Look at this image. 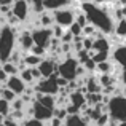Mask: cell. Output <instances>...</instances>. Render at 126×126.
<instances>
[{"label": "cell", "mask_w": 126, "mask_h": 126, "mask_svg": "<svg viewBox=\"0 0 126 126\" xmlns=\"http://www.w3.org/2000/svg\"><path fill=\"white\" fill-rule=\"evenodd\" d=\"M19 75H21V78H22V80H24L27 85H34V83H37V81H35V78H34V75H32V69H31V67L22 69Z\"/></svg>", "instance_id": "25"}, {"label": "cell", "mask_w": 126, "mask_h": 126, "mask_svg": "<svg viewBox=\"0 0 126 126\" xmlns=\"http://www.w3.org/2000/svg\"><path fill=\"white\" fill-rule=\"evenodd\" d=\"M22 61H24V64L27 65V67H38V65H40V62L43 61V58L29 51V54H24Z\"/></svg>", "instance_id": "19"}, {"label": "cell", "mask_w": 126, "mask_h": 126, "mask_svg": "<svg viewBox=\"0 0 126 126\" xmlns=\"http://www.w3.org/2000/svg\"><path fill=\"white\" fill-rule=\"evenodd\" d=\"M83 46H85V49H93V46H94V37H85Z\"/></svg>", "instance_id": "39"}, {"label": "cell", "mask_w": 126, "mask_h": 126, "mask_svg": "<svg viewBox=\"0 0 126 126\" xmlns=\"http://www.w3.org/2000/svg\"><path fill=\"white\" fill-rule=\"evenodd\" d=\"M2 69H3V70H5L8 75H19V74H21V69H19V65L15 64V62H11V61L2 62Z\"/></svg>", "instance_id": "22"}, {"label": "cell", "mask_w": 126, "mask_h": 126, "mask_svg": "<svg viewBox=\"0 0 126 126\" xmlns=\"http://www.w3.org/2000/svg\"><path fill=\"white\" fill-rule=\"evenodd\" d=\"M93 49H96V51H110L112 42L109 40L107 37H104V35L94 37V46H93Z\"/></svg>", "instance_id": "16"}, {"label": "cell", "mask_w": 126, "mask_h": 126, "mask_svg": "<svg viewBox=\"0 0 126 126\" xmlns=\"http://www.w3.org/2000/svg\"><path fill=\"white\" fill-rule=\"evenodd\" d=\"M8 78H10V75L2 69V70H0V81H2V83H6V81H8Z\"/></svg>", "instance_id": "42"}, {"label": "cell", "mask_w": 126, "mask_h": 126, "mask_svg": "<svg viewBox=\"0 0 126 126\" xmlns=\"http://www.w3.org/2000/svg\"><path fill=\"white\" fill-rule=\"evenodd\" d=\"M38 67H40L43 77H51V75L58 70V62H56L54 59H51V58L49 59H43Z\"/></svg>", "instance_id": "12"}, {"label": "cell", "mask_w": 126, "mask_h": 126, "mask_svg": "<svg viewBox=\"0 0 126 126\" xmlns=\"http://www.w3.org/2000/svg\"><path fill=\"white\" fill-rule=\"evenodd\" d=\"M13 10V5H0V15H8L10 11Z\"/></svg>", "instance_id": "41"}, {"label": "cell", "mask_w": 126, "mask_h": 126, "mask_svg": "<svg viewBox=\"0 0 126 126\" xmlns=\"http://www.w3.org/2000/svg\"><path fill=\"white\" fill-rule=\"evenodd\" d=\"M97 32H99V29L96 27L94 24H91V22L83 27V35H85V37H96Z\"/></svg>", "instance_id": "30"}, {"label": "cell", "mask_w": 126, "mask_h": 126, "mask_svg": "<svg viewBox=\"0 0 126 126\" xmlns=\"http://www.w3.org/2000/svg\"><path fill=\"white\" fill-rule=\"evenodd\" d=\"M6 85H8V88H11L18 96H22L26 93V89H27V83L21 78V75H10Z\"/></svg>", "instance_id": "10"}, {"label": "cell", "mask_w": 126, "mask_h": 126, "mask_svg": "<svg viewBox=\"0 0 126 126\" xmlns=\"http://www.w3.org/2000/svg\"><path fill=\"white\" fill-rule=\"evenodd\" d=\"M72 2H78V0H72Z\"/></svg>", "instance_id": "48"}, {"label": "cell", "mask_w": 126, "mask_h": 126, "mask_svg": "<svg viewBox=\"0 0 126 126\" xmlns=\"http://www.w3.org/2000/svg\"><path fill=\"white\" fill-rule=\"evenodd\" d=\"M74 38H75V35L72 34L70 29H67V31L64 32V35L61 37V42L62 43H72V42H74Z\"/></svg>", "instance_id": "37"}, {"label": "cell", "mask_w": 126, "mask_h": 126, "mask_svg": "<svg viewBox=\"0 0 126 126\" xmlns=\"http://www.w3.org/2000/svg\"><path fill=\"white\" fill-rule=\"evenodd\" d=\"M97 78H99L102 86H112V85L117 83V80H120L115 74H99Z\"/></svg>", "instance_id": "20"}, {"label": "cell", "mask_w": 126, "mask_h": 126, "mask_svg": "<svg viewBox=\"0 0 126 126\" xmlns=\"http://www.w3.org/2000/svg\"><path fill=\"white\" fill-rule=\"evenodd\" d=\"M85 72H88V70L85 69V65H83V64H80V65H78V70H77V75H78V77H83Z\"/></svg>", "instance_id": "43"}, {"label": "cell", "mask_w": 126, "mask_h": 126, "mask_svg": "<svg viewBox=\"0 0 126 126\" xmlns=\"http://www.w3.org/2000/svg\"><path fill=\"white\" fill-rule=\"evenodd\" d=\"M69 102L77 105V107H80V109H83V105L88 104V102H86V94L81 93L80 89H75V91H72L70 94H69Z\"/></svg>", "instance_id": "14"}, {"label": "cell", "mask_w": 126, "mask_h": 126, "mask_svg": "<svg viewBox=\"0 0 126 126\" xmlns=\"http://www.w3.org/2000/svg\"><path fill=\"white\" fill-rule=\"evenodd\" d=\"M109 113L112 118L118 121H126V96L125 94H117L112 96L109 102Z\"/></svg>", "instance_id": "5"}, {"label": "cell", "mask_w": 126, "mask_h": 126, "mask_svg": "<svg viewBox=\"0 0 126 126\" xmlns=\"http://www.w3.org/2000/svg\"><path fill=\"white\" fill-rule=\"evenodd\" d=\"M83 65H85V69H86L88 72H94L96 69H97V62H96L93 58H89L88 61H85V62H83Z\"/></svg>", "instance_id": "35"}, {"label": "cell", "mask_w": 126, "mask_h": 126, "mask_svg": "<svg viewBox=\"0 0 126 126\" xmlns=\"http://www.w3.org/2000/svg\"><path fill=\"white\" fill-rule=\"evenodd\" d=\"M48 126H65V120L58 118V117H53L51 120L48 121Z\"/></svg>", "instance_id": "38"}, {"label": "cell", "mask_w": 126, "mask_h": 126, "mask_svg": "<svg viewBox=\"0 0 126 126\" xmlns=\"http://www.w3.org/2000/svg\"><path fill=\"white\" fill-rule=\"evenodd\" d=\"M13 107H11V102L6 101V99L0 97V115H2V120L3 118H8L10 113H11Z\"/></svg>", "instance_id": "23"}, {"label": "cell", "mask_w": 126, "mask_h": 126, "mask_svg": "<svg viewBox=\"0 0 126 126\" xmlns=\"http://www.w3.org/2000/svg\"><path fill=\"white\" fill-rule=\"evenodd\" d=\"M112 58H113L115 62L121 65V67H126V45H118L117 48L112 53Z\"/></svg>", "instance_id": "15"}, {"label": "cell", "mask_w": 126, "mask_h": 126, "mask_svg": "<svg viewBox=\"0 0 126 126\" xmlns=\"http://www.w3.org/2000/svg\"><path fill=\"white\" fill-rule=\"evenodd\" d=\"M115 34L120 35L121 38H126V18L117 21V26H115Z\"/></svg>", "instance_id": "26"}, {"label": "cell", "mask_w": 126, "mask_h": 126, "mask_svg": "<svg viewBox=\"0 0 126 126\" xmlns=\"http://www.w3.org/2000/svg\"><path fill=\"white\" fill-rule=\"evenodd\" d=\"M81 10L86 13L89 22L94 24L102 34L105 35H112L115 34V18H113V13H110L105 5H97L91 0V2H86L81 3Z\"/></svg>", "instance_id": "1"}, {"label": "cell", "mask_w": 126, "mask_h": 126, "mask_svg": "<svg viewBox=\"0 0 126 126\" xmlns=\"http://www.w3.org/2000/svg\"><path fill=\"white\" fill-rule=\"evenodd\" d=\"M91 121L81 113H74L65 118V126H89Z\"/></svg>", "instance_id": "13"}, {"label": "cell", "mask_w": 126, "mask_h": 126, "mask_svg": "<svg viewBox=\"0 0 126 126\" xmlns=\"http://www.w3.org/2000/svg\"><path fill=\"white\" fill-rule=\"evenodd\" d=\"M59 70H56L51 77H43L42 80H38L35 83V91L43 93V94H53V96H58L59 91H61V86L58 85V77H59Z\"/></svg>", "instance_id": "3"}, {"label": "cell", "mask_w": 126, "mask_h": 126, "mask_svg": "<svg viewBox=\"0 0 126 126\" xmlns=\"http://www.w3.org/2000/svg\"><path fill=\"white\" fill-rule=\"evenodd\" d=\"M118 126H126V121H121V123L118 125Z\"/></svg>", "instance_id": "46"}, {"label": "cell", "mask_w": 126, "mask_h": 126, "mask_svg": "<svg viewBox=\"0 0 126 126\" xmlns=\"http://www.w3.org/2000/svg\"><path fill=\"white\" fill-rule=\"evenodd\" d=\"M86 102L94 107L99 102H104V94L102 93H86Z\"/></svg>", "instance_id": "24"}, {"label": "cell", "mask_w": 126, "mask_h": 126, "mask_svg": "<svg viewBox=\"0 0 126 126\" xmlns=\"http://www.w3.org/2000/svg\"><path fill=\"white\" fill-rule=\"evenodd\" d=\"M94 3H97V5H107L109 2H112V0H93Z\"/></svg>", "instance_id": "44"}, {"label": "cell", "mask_w": 126, "mask_h": 126, "mask_svg": "<svg viewBox=\"0 0 126 126\" xmlns=\"http://www.w3.org/2000/svg\"><path fill=\"white\" fill-rule=\"evenodd\" d=\"M13 13H15L22 22L27 21L31 13H32L31 2H29V0H15V2H13Z\"/></svg>", "instance_id": "8"}, {"label": "cell", "mask_w": 126, "mask_h": 126, "mask_svg": "<svg viewBox=\"0 0 126 126\" xmlns=\"http://www.w3.org/2000/svg\"><path fill=\"white\" fill-rule=\"evenodd\" d=\"M15 0H0V5H13Z\"/></svg>", "instance_id": "45"}, {"label": "cell", "mask_w": 126, "mask_h": 126, "mask_svg": "<svg viewBox=\"0 0 126 126\" xmlns=\"http://www.w3.org/2000/svg\"><path fill=\"white\" fill-rule=\"evenodd\" d=\"M22 126H48V121H43V120H38V118L32 117V118L22 120Z\"/></svg>", "instance_id": "28"}, {"label": "cell", "mask_w": 126, "mask_h": 126, "mask_svg": "<svg viewBox=\"0 0 126 126\" xmlns=\"http://www.w3.org/2000/svg\"><path fill=\"white\" fill-rule=\"evenodd\" d=\"M72 3V0H45V10L54 11L59 8H65Z\"/></svg>", "instance_id": "17"}, {"label": "cell", "mask_w": 126, "mask_h": 126, "mask_svg": "<svg viewBox=\"0 0 126 126\" xmlns=\"http://www.w3.org/2000/svg\"><path fill=\"white\" fill-rule=\"evenodd\" d=\"M18 43H19V48L21 49L31 51L32 46L35 45L34 37H32V31H22L21 34H18Z\"/></svg>", "instance_id": "11"}, {"label": "cell", "mask_w": 126, "mask_h": 126, "mask_svg": "<svg viewBox=\"0 0 126 126\" xmlns=\"http://www.w3.org/2000/svg\"><path fill=\"white\" fill-rule=\"evenodd\" d=\"M69 29L72 31V34H74L75 37H81V35H83V27H81V26L78 24L77 21H75V22H74V24H72Z\"/></svg>", "instance_id": "34"}, {"label": "cell", "mask_w": 126, "mask_h": 126, "mask_svg": "<svg viewBox=\"0 0 126 126\" xmlns=\"http://www.w3.org/2000/svg\"><path fill=\"white\" fill-rule=\"evenodd\" d=\"M77 13H78V8L75 10V8H72V6H65V8L54 10V11H53V16H54L56 24H61L62 27L69 29L75 22V19H77Z\"/></svg>", "instance_id": "6"}, {"label": "cell", "mask_w": 126, "mask_h": 126, "mask_svg": "<svg viewBox=\"0 0 126 126\" xmlns=\"http://www.w3.org/2000/svg\"><path fill=\"white\" fill-rule=\"evenodd\" d=\"M32 37H34L35 45H42L45 48L49 49L51 46V42L54 38V34H53V29L51 27H35L32 31Z\"/></svg>", "instance_id": "7"}, {"label": "cell", "mask_w": 126, "mask_h": 126, "mask_svg": "<svg viewBox=\"0 0 126 126\" xmlns=\"http://www.w3.org/2000/svg\"><path fill=\"white\" fill-rule=\"evenodd\" d=\"M123 94H125V96H126V85H125V86H123Z\"/></svg>", "instance_id": "47"}, {"label": "cell", "mask_w": 126, "mask_h": 126, "mask_svg": "<svg viewBox=\"0 0 126 126\" xmlns=\"http://www.w3.org/2000/svg\"><path fill=\"white\" fill-rule=\"evenodd\" d=\"M0 97H3V99H6V101L13 102L16 97H18V94H16L11 88H8V85H6V83H2V88H0Z\"/></svg>", "instance_id": "21"}, {"label": "cell", "mask_w": 126, "mask_h": 126, "mask_svg": "<svg viewBox=\"0 0 126 126\" xmlns=\"http://www.w3.org/2000/svg\"><path fill=\"white\" fill-rule=\"evenodd\" d=\"M2 123L5 125V126H22L18 120H13V118H10V117H8V118H3Z\"/></svg>", "instance_id": "40"}, {"label": "cell", "mask_w": 126, "mask_h": 126, "mask_svg": "<svg viewBox=\"0 0 126 126\" xmlns=\"http://www.w3.org/2000/svg\"><path fill=\"white\" fill-rule=\"evenodd\" d=\"M10 118H13V120H26L27 118V113H26V110H11V113H10Z\"/></svg>", "instance_id": "31"}, {"label": "cell", "mask_w": 126, "mask_h": 126, "mask_svg": "<svg viewBox=\"0 0 126 126\" xmlns=\"http://www.w3.org/2000/svg\"><path fill=\"white\" fill-rule=\"evenodd\" d=\"M27 102L24 101V97H16L15 101L11 102V107H13V110H26V107H27Z\"/></svg>", "instance_id": "29"}, {"label": "cell", "mask_w": 126, "mask_h": 126, "mask_svg": "<svg viewBox=\"0 0 126 126\" xmlns=\"http://www.w3.org/2000/svg\"><path fill=\"white\" fill-rule=\"evenodd\" d=\"M86 88H88V93H102L104 86L101 85L97 77H86Z\"/></svg>", "instance_id": "18"}, {"label": "cell", "mask_w": 126, "mask_h": 126, "mask_svg": "<svg viewBox=\"0 0 126 126\" xmlns=\"http://www.w3.org/2000/svg\"><path fill=\"white\" fill-rule=\"evenodd\" d=\"M34 117L38 118V120H43V121H49L53 117H54V110L46 105H43L42 102L38 101H34Z\"/></svg>", "instance_id": "9"}, {"label": "cell", "mask_w": 126, "mask_h": 126, "mask_svg": "<svg viewBox=\"0 0 126 126\" xmlns=\"http://www.w3.org/2000/svg\"><path fill=\"white\" fill-rule=\"evenodd\" d=\"M46 51H48V48H45V46H42V45H34V46H32V49H31V53L38 54V56H42V58L46 54Z\"/></svg>", "instance_id": "36"}, {"label": "cell", "mask_w": 126, "mask_h": 126, "mask_svg": "<svg viewBox=\"0 0 126 126\" xmlns=\"http://www.w3.org/2000/svg\"><path fill=\"white\" fill-rule=\"evenodd\" d=\"M54 117L65 120V118L69 117V110H67V107H54Z\"/></svg>", "instance_id": "32"}, {"label": "cell", "mask_w": 126, "mask_h": 126, "mask_svg": "<svg viewBox=\"0 0 126 126\" xmlns=\"http://www.w3.org/2000/svg\"><path fill=\"white\" fill-rule=\"evenodd\" d=\"M32 6V13L40 15L42 11H45V0H29Z\"/></svg>", "instance_id": "27"}, {"label": "cell", "mask_w": 126, "mask_h": 126, "mask_svg": "<svg viewBox=\"0 0 126 126\" xmlns=\"http://www.w3.org/2000/svg\"><path fill=\"white\" fill-rule=\"evenodd\" d=\"M18 42V31L11 24H3L0 29V61L6 62L15 51Z\"/></svg>", "instance_id": "2"}, {"label": "cell", "mask_w": 126, "mask_h": 126, "mask_svg": "<svg viewBox=\"0 0 126 126\" xmlns=\"http://www.w3.org/2000/svg\"><path fill=\"white\" fill-rule=\"evenodd\" d=\"M51 29H53V34H54V37H56V38H61L62 35H64V32L67 31L65 27H62L61 24H56V22H54V26H53Z\"/></svg>", "instance_id": "33"}, {"label": "cell", "mask_w": 126, "mask_h": 126, "mask_svg": "<svg viewBox=\"0 0 126 126\" xmlns=\"http://www.w3.org/2000/svg\"><path fill=\"white\" fill-rule=\"evenodd\" d=\"M78 65H80V61H78L77 58H74V56H65L58 64V70L64 78H67L69 81H72V80H77L78 78V75H77Z\"/></svg>", "instance_id": "4"}]
</instances>
